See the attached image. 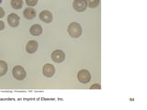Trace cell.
<instances>
[{"label":"cell","instance_id":"cell-1","mask_svg":"<svg viewBox=\"0 0 147 110\" xmlns=\"http://www.w3.org/2000/svg\"><path fill=\"white\" fill-rule=\"evenodd\" d=\"M68 34L70 35L72 38H78L82 34V28L80 24H78L76 22H72L69 24L67 28Z\"/></svg>","mask_w":147,"mask_h":110},{"label":"cell","instance_id":"cell-2","mask_svg":"<svg viewBox=\"0 0 147 110\" xmlns=\"http://www.w3.org/2000/svg\"><path fill=\"white\" fill-rule=\"evenodd\" d=\"M12 75L17 80H23L26 77V72L22 66L17 65L12 69Z\"/></svg>","mask_w":147,"mask_h":110},{"label":"cell","instance_id":"cell-3","mask_svg":"<svg viewBox=\"0 0 147 110\" xmlns=\"http://www.w3.org/2000/svg\"><path fill=\"white\" fill-rule=\"evenodd\" d=\"M77 79L82 84H87L91 80V74L87 70H80L77 73Z\"/></svg>","mask_w":147,"mask_h":110},{"label":"cell","instance_id":"cell-4","mask_svg":"<svg viewBox=\"0 0 147 110\" xmlns=\"http://www.w3.org/2000/svg\"><path fill=\"white\" fill-rule=\"evenodd\" d=\"M64 59H65V54L61 50H56L53 52L52 53V60L54 62H57V63H60V62H63L64 61Z\"/></svg>","mask_w":147,"mask_h":110},{"label":"cell","instance_id":"cell-5","mask_svg":"<svg viewBox=\"0 0 147 110\" xmlns=\"http://www.w3.org/2000/svg\"><path fill=\"white\" fill-rule=\"evenodd\" d=\"M73 7L77 12H83L86 9L87 4L86 0H75L73 3Z\"/></svg>","mask_w":147,"mask_h":110},{"label":"cell","instance_id":"cell-6","mask_svg":"<svg viewBox=\"0 0 147 110\" xmlns=\"http://www.w3.org/2000/svg\"><path fill=\"white\" fill-rule=\"evenodd\" d=\"M42 73L43 75L46 77H53L55 73V68L53 64H50V63H46L45 65L42 68Z\"/></svg>","mask_w":147,"mask_h":110},{"label":"cell","instance_id":"cell-7","mask_svg":"<svg viewBox=\"0 0 147 110\" xmlns=\"http://www.w3.org/2000/svg\"><path fill=\"white\" fill-rule=\"evenodd\" d=\"M20 17H18L15 13H11L10 15L7 17V22H8L9 26L12 27V28L18 27V24H20Z\"/></svg>","mask_w":147,"mask_h":110},{"label":"cell","instance_id":"cell-8","mask_svg":"<svg viewBox=\"0 0 147 110\" xmlns=\"http://www.w3.org/2000/svg\"><path fill=\"white\" fill-rule=\"evenodd\" d=\"M53 14L49 10H43L40 13V19L45 23H51L53 21Z\"/></svg>","mask_w":147,"mask_h":110},{"label":"cell","instance_id":"cell-9","mask_svg":"<svg viewBox=\"0 0 147 110\" xmlns=\"http://www.w3.org/2000/svg\"><path fill=\"white\" fill-rule=\"evenodd\" d=\"M38 47L39 44L36 40H30L26 45V52L30 54H32L38 50Z\"/></svg>","mask_w":147,"mask_h":110},{"label":"cell","instance_id":"cell-10","mask_svg":"<svg viewBox=\"0 0 147 110\" xmlns=\"http://www.w3.org/2000/svg\"><path fill=\"white\" fill-rule=\"evenodd\" d=\"M23 16L25 17L27 19H32L36 17V11L34 8L32 7H27L23 11Z\"/></svg>","mask_w":147,"mask_h":110},{"label":"cell","instance_id":"cell-11","mask_svg":"<svg viewBox=\"0 0 147 110\" xmlns=\"http://www.w3.org/2000/svg\"><path fill=\"white\" fill-rule=\"evenodd\" d=\"M30 34L33 36H40L41 33H42V28H41V26L39 24L32 25L30 29Z\"/></svg>","mask_w":147,"mask_h":110},{"label":"cell","instance_id":"cell-12","mask_svg":"<svg viewBox=\"0 0 147 110\" xmlns=\"http://www.w3.org/2000/svg\"><path fill=\"white\" fill-rule=\"evenodd\" d=\"M8 66L5 61H0V77L4 76L7 72Z\"/></svg>","mask_w":147,"mask_h":110},{"label":"cell","instance_id":"cell-13","mask_svg":"<svg viewBox=\"0 0 147 110\" xmlns=\"http://www.w3.org/2000/svg\"><path fill=\"white\" fill-rule=\"evenodd\" d=\"M10 5L14 9H20L23 7V0H11Z\"/></svg>","mask_w":147,"mask_h":110},{"label":"cell","instance_id":"cell-14","mask_svg":"<svg viewBox=\"0 0 147 110\" xmlns=\"http://www.w3.org/2000/svg\"><path fill=\"white\" fill-rule=\"evenodd\" d=\"M86 2L87 4V7L90 8H95L98 6V4L100 2V0H86Z\"/></svg>","mask_w":147,"mask_h":110},{"label":"cell","instance_id":"cell-15","mask_svg":"<svg viewBox=\"0 0 147 110\" xmlns=\"http://www.w3.org/2000/svg\"><path fill=\"white\" fill-rule=\"evenodd\" d=\"M26 1V4L28 7H35L37 3H38V0H25Z\"/></svg>","mask_w":147,"mask_h":110},{"label":"cell","instance_id":"cell-16","mask_svg":"<svg viewBox=\"0 0 147 110\" xmlns=\"http://www.w3.org/2000/svg\"><path fill=\"white\" fill-rule=\"evenodd\" d=\"M90 89H101V86L98 84H94L90 86Z\"/></svg>","mask_w":147,"mask_h":110},{"label":"cell","instance_id":"cell-17","mask_svg":"<svg viewBox=\"0 0 147 110\" xmlns=\"http://www.w3.org/2000/svg\"><path fill=\"white\" fill-rule=\"evenodd\" d=\"M5 16V11L2 7H0V18H2Z\"/></svg>","mask_w":147,"mask_h":110},{"label":"cell","instance_id":"cell-18","mask_svg":"<svg viewBox=\"0 0 147 110\" xmlns=\"http://www.w3.org/2000/svg\"><path fill=\"white\" fill-rule=\"evenodd\" d=\"M5 29V24H4V22L0 20V31L3 30Z\"/></svg>","mask_w":147,"mask_h":110},{"label":"cell","instance_id":"cell-19","mask_svg":"<svg viewBox=\"0 0 147 110\" xmlns=\"http://www.w3.org/2000/svg\"><path fill=\"white\" fill-rule=\"evenodd\" d=\"M2 3V0H0V4H1Z\"/></svg>","mask_w":147,"mask_h":110}]
</instances>
